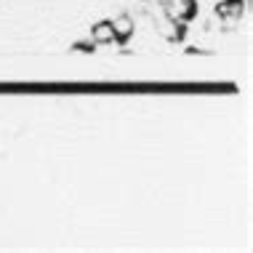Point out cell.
Wrapping results in <instances>:
<instances>
[{
  "label": "cell",
  "instance_id": "2",
  "mask_svg": "<svg viewBox=\"0 0 253 253\" xmlns=\"http://www.w3.org/2000/svg\"><path fill=\"white\" fill-rule=\"evenodd\" d=\"M157 32H160L168 43H181L184 35H187V24H184V22H173V19L166 16V11H163V16L157 19Z\"/></svg>",
  "mask_w": 253,
  "mask_h": 253
},
{
  "label": "cell",
  "instance_id": "6",
  "mask_svg": "<svg viewBox=\"0 0 253 253\" xmlns=\"http://www.w3.org/2000/svg\"><path fill=\"white\" fill-rule=\"evenodd\" d=\"M75 51H83V53H93V40H91V43H75Z\"/></svg>",
  "mask_w": 253,
  "mask_h": 253
},
{
  "label": "cell",
  "instance_id": "7",
  "mask_svg": "<svg viewBox=\"0 0 253 253\" xmlns=\"http://www.w3.org/2000/svg\"><path fill=\"white\" fill-rule=\"evenodd\" d=\"M157 3H160V5H166V3H170V0H157Z\"/></svg>",
  "mask_w": 253,
  "mask_h": 253
},
{
  "label": "cell",
  "instance_id": "4",
  "mask_svg": "<svg viewBox=\"0 0 253 253\" xmlns=\"http://www.w3.org/2000/svg\"><path fill=\"white\" fill-rule=\"evenodd\" d=\"M109 22H112V32H115V40H118V43H128V40L133 38L136 24H133V19L128 16V13H123V16H118V19H109Z\"/></svg>",
  "mask_w": 253,
  "mask_h": 253
},
{
  "label": "cell",
  "instance_id": "1",
  "mask_svg": "<svg viewBox=\"0 0 253 253\" xmlns=\"http://www.w3.org/2000/svg\"><path fill=\"white\" fill-rule=\"evenodd\" d=\"M166 16H170L173 22H192L197 16V0H170V3L163 5Z\"/></svg>",
  "mask_w": 253,
  "mask_h": 253
},
{
  "label": "cell",
  "instance_id": "3",
  "mask_svg": "<svg viewBox=\"0 0 253 253\" xmlns=\"http://www.w3.org/2000/svg\"><path fill=\"white\" fill-rule=\"evenodd\" d=\"M245 13V0H221V3L216 5V16L221 19V22H240Z\"/></svg>",
  "mask_w": 253,
  "mask_h": 253
},
{
  "label": "cell",
  "instance_id": "5",
  "mask_svg": "<svg viewBox=\"0 0 253 253\" xmlns=\"http://www.w3.org/2000/svg\"><path fill=\"white\" fill-rule=\"evenodd\" d=\"M91 40H93V43H99V45L112 43V40H115L112 22H109V19H104V22H96V24H93V27H91Z\"/></svg>",
  "mask_w": 253,
  "mask_h": 253
}]
</instances>
